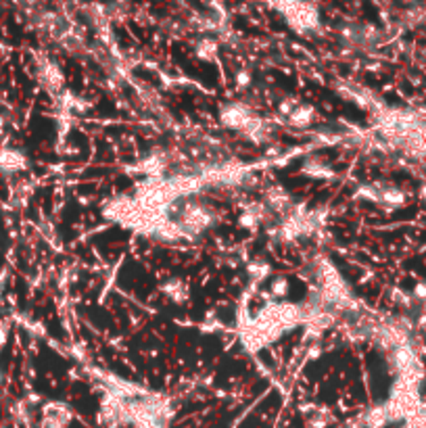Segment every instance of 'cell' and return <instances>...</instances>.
<instances>
[{
  "mask_svg": "<svg viewBox=\"0 0 426 428\" xmlns=\"http://www.w3.org/2000/svg\"><path fill=\"white\" fill-rule=\"evenodd\" d=\"M331 420H333V416H331V412L328 409H324V407H318V409H313V414H309L307 416V422H309V427L313 428H324L331 424Z\"/></svg>",
  "mask_w": 426,
  "mask_h": 428,
  "instance_id": "5b68a950",
  "label": "cell"
},
{
  "mask_svg": "<svg viewBox=\"0 0 426 428\" xmlns=\"http://www.w3.org/2000/svg\"><path fill=\"white\" fill-rule=\"evenodd\" d=\"M163 291H165L167 297H172V299H176V301H182L184 297H186L182 280H172V282H167V284L163 286Z\"/></svg>",
  "mask_w": 426,
  "mask_h": 428,
  "instance_id": "8992f818",
  "label": "cell"
},
{
  "mask_svg": "<svg viewBox=\"0 0 426 428\" xmlns=\"http://www.w3.org/2000/svg\"><path fill=\"white\" fill-rule=\"evenodd\" d=\"M278 9L284 13L289 24L299 31L313 30L318 26V11L305 0H278Z\"/></svg>",
  "mask_w": 426,
  "mask_h": 428,
  "instance_id": "6da1fadb",
  "label": "cell"
},
{
  "mask_svg": "<svg viewBox=\"0 0 426 428\" xmlns=\"http://www.w3.org/2000/svg\"><path fill=\"white\" fill-rule=\"evenodd\" d=\"M197 55H199L201 59H213V55H215V46H212V44H203V46L197 51Z\"/></svg>",
  "mask_w": 426,
  "mask_h": 428,
  "instance_id": "30bf717a",
  "label": "cell"
},
{
  "mask_svg": "<svg viewBox=\"0 0 426 428\" xmlns=\"http://www.w3.org/2000/svg\"><path fill=\"white\" fill-rule=\"evenodd\" d=\"M425 169H426V159H425Z\"/></svg>",
  "mask_w": 426,
  "mask_h": 428,
  "instance_id": "7c38bea8",
  "label": "cell"
},
{
  "mask_svg": "<svg viewBox=\"0 0 426 428\" xmlns=\"http://www.w3.org/2000/svg\"><path fill=\"white\" fill-rule=\"evenodd\" d=\"M69 420H71V414L65 405H51L46 409V418H44L42 428H67Z\"/></svg>",
  "mask_w": 426,
  "mask_h": 428,
  "instance_id": "3957f363",
  "label": "cell"
},
{
  "mask_svg": "<svg viewBox=\"0 0 426 428\" xmlns=\"http://www.w3.org/2000/svg\"><path fill=\"white\" fill-rule=\"evenodd\" d=\"M289 291H291V284H289L286 278H276L272 282V295H276V297H286Z\"/></svg>",
  "mask_w": 426,
  "mask_h": 428,
  "instance_id": "ba28073f",
  "label": "cell"
},
{
  "mask_svg": "<svg viewBox=\"0 0 426 428\" xmlns=\"http://www.w3.org/2000/svg\"><path fill=\"white\" fill-rule=\"evenodd\" d=\"M412 299H414V303L416 306H426V280H418L416 284H414V288H412Z\"/></svg>",
  "mask_w": 426,
  "mask_h": 428,
  "instance_id": "52a82bcc",
  "label": "cell"
},
{
  "mask_svg": "<svg viewBox=\"0 0 426 428\" xmlns=\"http://www.w3.org/2000/svg\"><path fill=\"white\" fill-rule=\"evenodd\" d=\"M237 82H239V86H241V88L249 86V84H251V73H246V71L239 73V75H237Z\"/></svg>",
  "mask_w": 426,
  "mask_h": 428,
  "instance_id": "8fae6325",
  "label": "cell"
},
{
  "mask_svg": "<svg viewBox=\"0 0 426 428\" xmlns=\"http://www.w3.org/2000/svg\"><path fill=\"white\" fill-rule=\"evenodd\" d=\"M405 203H407V192L405 190H401L397 186H383L378 205H383L385 209H399Z\"/></svg>",
  "mask_w": 426,
  "mask_h": 428,
  "instance_id": "7a4b0ae2",
  "label": "cell"
},
{
  "mask_svg": "<svg viewBox=\"0 0 426 428\" xmlns=\"http://www.w3.org/2000/svg\"><path fill=\"white\" fill-rule=\"evenodd\" d=\"M297 107H299V103H297L295 98H286V100H282V103H280V107H278V109H280V113H282V115H286V118H289V115H291V113H293Z\"/></svg>",
  "mask_w": 426,
  "mask_h": 428,
  "instance_id": "9c48e42d",
  "label": "cell"
},
{
  "mask_svg": "<svg viewBox=\"0 0 426 428\" xmlns=\"http://www.w3.org/2000/svg\"><path fill=\"white\" fill-rule=\"evenodd\" d=\"M289 120L293 125H297V127H305V125H309L311 120H313V109L311 107H305V105H299L291 115H289Z\"/></svg>",
  "mask_w": 426,
  "mask_h": 428,
  "instance_id": "277c9868",
  "label": "cell"
}]
</instances>
